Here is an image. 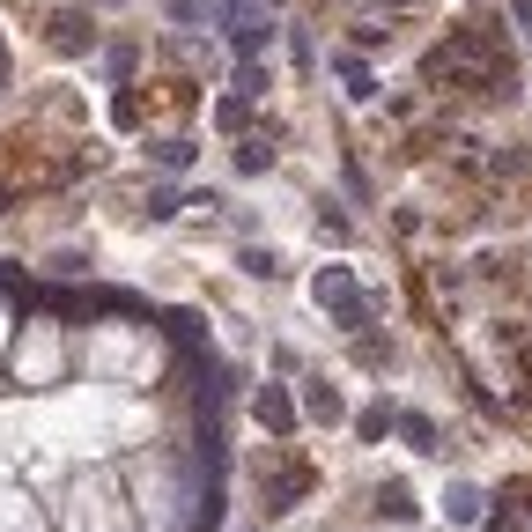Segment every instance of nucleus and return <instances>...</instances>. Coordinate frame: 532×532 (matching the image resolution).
Listing matches in <instances>:
<instances>
[{"label":"nucleus","mask_w":532,"mask_h":532,"mask_svg":"<svg viewBox=\"0 0 532 532\" xmlns=\"http://www.w3.org/2000/svg\"><path fill=\"white\" fill-rule=\"evenodd\" d=\"M318 303H333L348 326H363V303H355V289H348V274H318Z\"/></svg>","instance_id":"1"},{"label":"nucleus","mask_w":532,"mask_h":532,"mask_svg":"<svg viewBox=\"0 0 532 532\" xmlns=\"http://www.w3.org/2000/svg\"><path fill=\"white\" fill-rule=\"evenodd\" d=\"M259 422L289 429V422H296V407H289V399H281V392H259Z\"/></svg>","instance_id":"2"},{"label":"nucleus","mask_w":532,"mask_h":532,"mask_svg":"<svg viewBox=\"0 0 532 532\" xmlns=\"http://www.w3.org/2000/svg\"><path fill=\"white\" fill-rule=\"evenodd\" d=\"M377 510H385V518H414V496H407V488H377Z\"/></svg>","instance_id":"3"},{"label":"nucleus","mask_w":532,"mask_h":532,"mask_svg":"<svg viewBox=\"0 0 532 532\" xmlns=\"http://www.w3.org/2000/svg\"><path fill=\"white\" fill-rule=\"evenodd\" d=\"M510 496H525V503H532V481H510Z\"/></svg>","instance_id":"4"}]
</instances>
